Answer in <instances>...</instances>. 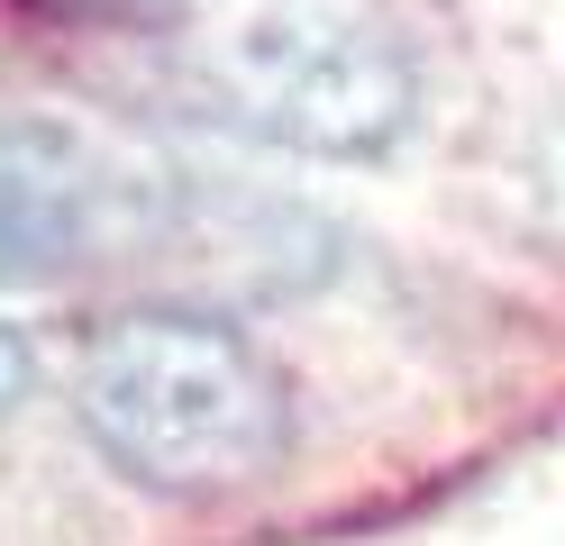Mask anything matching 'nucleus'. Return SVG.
Here are the masks:
<instances>
[{
	"label": "nucleus",
	"instance_id": "obj_2",
	"mask_svg": "<svg viewBox=\"0 0 565 546\" xmlns=\"http://www.w3.org/2000/svg\"><path fill=\"white\" fill-rule=\"evenodd\" d=\"M173 83L201 119L310 164L383 156L419 109L402 28L365 0H201L173 19Z\"/></svg>",
	"mask_w": 565,
	"mask_h": 546
},
{
	"label": "nucleus",
	"instance_id": "obj_4",
	"mask_svg": "<svg viewBox=\"0 0 565 546\" xmlns=\"http://www.w3.org/2000/svg\"><path fill=\"white\" fill-rule=\"evenodd\" d=\"M28 383H38V355H28V338H19V328H0V428L19 419Z\"/></svg>",
	"mask_w": 565,
	"mask_h": 546
},
{
	"label": "nucleus",
	"instance_id": "obj_1",
	"mask_svg": "<svg viewBox=\"0 0 565 546\" xmlns=\"http://www.w3.org/2000/svg\"><path fill=\"white\" fill-rule=\"evenodd\" d=\"M74 419L137 492L220 501L292 456V392L246 328L210 310H119L92 328Z\"/></svg>",
	"mask_w": 565,
	"mask_h": 546
},
{
	"label": "nucleus",
	"instance_id": "obj_3",
	"mask_svg": "<svg viewBox=\"0 0 565 546\" xmlns=\"http://www.w3.org/2000/svg\"><path fill=\"white\" fill-rule=\"evenodd\" d=\"M137 182L74 119L0 109V282H55L128 237Z\"/></svg>",
	"mask_w": 565,
	"mask_h": 546
}]
</instances>
